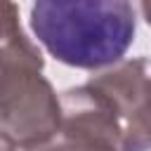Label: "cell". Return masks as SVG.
<instances>
[{"label":"cell","instance_id":"1","mask_svg":"<svg viewBox=\"0 0 151 151\" xmlns=\"http://www.w3.org/2000/svg\"><path fill=\"white\" fill-rule=\"evenodd\" d=\"M38 42L61 64L106 71L134 42V7L125 0H40L31 7Z\"/></svg>","mask_w":151,"mask_h":151},{"label":"cell","instance_id":"2","mask_svg":"<svg viewBox=\"0 0 151 151\" xmlns=\"http://www.w3.org/2000/svg\"><path fill=\"white\" fill-rule=\"evenodd\" d=\"M42 66V52L26 33L0 45V134L17 149L50 142L61 125V104Z\"/></svg>","mask_w":151,"mask_h":151},{"label":"cell","instance_id":"3","mask_svg":"<svg viewBox=\"0 0 151 151\" xmlns=\"http://www.w3.org/2000/svg\"><path fill=\"white\" fill-rule=\"evenodd\" d=\"M109 101L120 151H151V59H123L87 80Z\"/></svg>","mask_w":151,"mask_h":151},{"label":"cell","instance_id":"4","mask_svg":"<svg viewBox=\"0 0 151 151\" xmlns=\"http://www.w3.org/2000/svg\"><path fill=\"white\" fill-rule=\"evenodd\" d=\"M17 151H109L85 137H78V134H68V132H57L50 142L40 144V146H33V149H17Z\"/></svg>","mask_w":151,"mask_h":151},{"label":"cell","instance_id":"5","mask_svg":"<svg viewBox=\"0 0 151 151\" xmlns=\"http://www.w3.org/2000/svg\"><path fill=\"white\" fill-rule=\"evenodd\" d=\"M21 33L24 31L19 24V7L14 2H0V45L9 42Z\"/></svg>","mask_w":151,"mask_h":151},{"label":"cell","instance_id":"6","mask_svg":"<svg viewBox=\"0 0 151 151\" xmlns=\"http://www.w3.org/2000/svg\"><path fill=\"white\" fill-rule=\"evenodd\" d=\"M0 151H17V146H14L9 139H5V137L0 134Z\"/></svg>","mask_w":151,"mask_h":151},{"label":"cell","instance_id":"7","mask_svg":"<svg viewBox=\"0 0 151 151\" xmlns=\"http://www.w3.org/2000/svg\"><path fill=\"white\" fill-rule=\"evenodd\" d=\"M142 14H144L146 24L151 26V2H149V0H146V2H142Z\"/></svg>","mask_w":151,"mask_h":151}]
</instances>
